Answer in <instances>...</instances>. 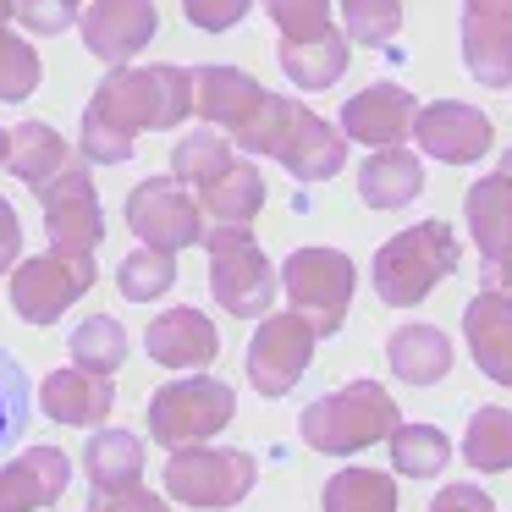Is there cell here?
Wrapping results in <instances>:
<instances>
[{
  "instance_id": "obj_1",
  "label": "cell",
  "mask_w": 512,
  "mask_h": 512,
  "mask_svg": "<svg viewBox=\"0 0 512 512\" xmlns=\"http://www.w3.org/2000/svg\"><path fill=\"white\" fill-rule=\"evenodd\" d=\"M193 111V72L171 67H116L83 105V160L94 166H122L133 160L138 133H171Z\"/></svg>"
},
{
  "instance_id": "obj_2",
  "label": "cell",
  "mask_w": 512,
  "mask_h": 512,
  "mask_svg": "<svg viewBox=\"0 0 512 512\" xmlns=\"http://www.w3.org/2000/svg\"><path fill=\"white\" fill-rule=\"evenodd\" d=\"M232 144L248 155H276L298 182H325L347 166V138L292 94H265L254 116L232 133Z\"/></svg>"
},
{
  "instance_id": "obj_3",
  "label": "cell",
  "mask_w": 512,
  "mask_h": 512,
  "mask_svg": "<svg viewBox=\"0 0 512 512\" xmlns=\"http://www.w3.org/2000/svg\"><path fill=\"white\" fill-rule=\"evenodd\" d=\"M457 259H463V248H457L452 226L446 221H419V226H408V232H397V237L380 243L375 265H369V281H375L380 303L413 309V303H424L446 276H452Z\"/></svg>"
},
{
  "instance_id": "obj_4",
  "label": "cell",
  "mask_w": 512,
  "mask_h": 512,
  "mask_svg": "<svg viewBox=\"0 0 512 512\" xmlns=\"http://www.w3.org/2000/svg\"><path fill=\"white\" fill-rule=\"evenodd\" d=\"M397 424H402L397 397H386V386H375V380H347L331 397L303 408L298 430H303V441H309V452L347 457V452H364V446L386 441Z\"/></svg>"
},
{
  "instance_id": "obj_5",
  "label": "cell",
  "mask_w": 512,
  "mask_h": 512,
  "mask_svg": "<svg viewBox=\"0 0 512 512\" xmlns=\"http://www.w3.org/2000/svg\"><path fill=\"white\" fill-rule=\"evenodd\" d=\"M210 292L232 320H259L276 303V265L254 243V226H204Z\"/></svg>"
},
{
  "instance_id": "obj_6",
  "label": "cell",
  "mask_w": 512,
  "mask_h": 512,
  "mask_svg": "<svg viewBox=\"0 0 512 512\" xmlns=\"http://www.w3.org/2000/svg\"><path fill=\"white\" fill-rule=\"evenodd\" d=\"M358 270L342 248H292L281 265V292H287L292 314L314 325V336L342 331L347 309H353Z\"/></svg>"
},
{
  "instance_id": "obj_7",
  "label": "cell",
  "mask_w": 512,
  "mask_h": 512,
  "mask_svg": "<svg viewBox=\"0 0 512 512\" xmlns=\"http://www.w3.org/2000/svg\"><path fill=\"white\" fill-rule=\"evenodd\" d=\"M237 413V397L226 380H210V375H182V380H166V386L149 397V435L160 446H204L210 435H221Z\"/></svg>"
},
{
  "instance_id": "obj_8",
  "label": "cell",
  "mask_w": 512,
  "mask_h": 512,
  "mask_svg": "<svg viewBox=\"0 0 512 512\" xmlns=\"http://www.w3.org/2000/svg\"><path fill=\"white\" fill-rule=\"evenodd\" d=\"M94 287V254H34L12 270V314L23 325H56Z\"/></svg>"
},
{
  "instance_id": "obj_9",
  "label": "cell",
  "mask_w": 512,
  "mask_h": 512,
  "mask_svg": "<svg viewBox=\"0 0 512 512\" xmlns=\"http://www.w3.org/2000/svg\"><path fill=\"white\" fill-rule=\"evenodd\" d=\"M254 457L237 446H177L166 457V490L182 507H237L254 490Z\"/></svg>"
},
{
  "instance_id": "obj_10",
  "label": "cell",
  "mask_w": 512,
  "mask_h": 512,
  "mask_svg": "<svg viewBox=\"0 0 512 512\" xmlns=\"http://www.w3.org/2000/svg\"><path fill=\"white\" fill-rule=\"evenodd\" d=\"M127 226L144 248L160 254H182V248L204 243V210L177 177H144L127 193Z\"/></svg>"
},
{
  "instance_id": "obj_11",
  "label": "cell",
  "mask_w": 512,
  "mask_h": 512,
  "mask_svg": "<svg viewBox=\"0 0 512 512\" xmlns=\"http://www.w3.org/2000/svg\"><path fill=\"white\" fill-rule=\"evenodd\" d=\"M34 193H39V204H45L50 248H61V254H94V248L105 243V210H100V193H94L89 160H67V166Z\"/></svg>"
},
{
  "instance_id": "obj_12",
  "label": "cell",
  "mask_w": 512,
  "mask_h": 512,
  "mask_svg": "<svg viewBox=\"0 0 512 512\" xmlns=\"http://www.w3.org/2000/svg\"><path fill=\"white\" fill-rule=\"evenodd\" d=\"M314 347H320V336H314V325L303 314H292V309L270 314L254 331V342H248V380H254V391L287 397L303 380V369L314 364Z\"/></svg>"
},
{
  "instance_id": "obj_13",
  "label": "cell",
  "mask_w": 512,
  "mask_h": 512,
  "mask_svg": "<svg viewBox=\"0 0 512 512\" xmlns=\"http://www.w3.org/2000/svg\"><path fill=\"white\" fill-rule=\"evenodd\" d=\"M413 138L430 160H446V166H474L479 155H490L496 144V127L479 105H463V100H435V105H419L413 116Z\"/></svg>"
},
{
  "instance_id": "obj_14",
  "label": "cell",
  "mask_w": 512,
  "mask_h": 512,
  "mask_svg": "<svg viewBox=\"0 0 512 512\" xmlns=\"http://www.w3.org/2000/svg\"><path fill=\"white\" fill-rule=\"evenodd\" d=\"M78 28H83V45H89L94 61L127 67L155 39L160 12H155V0H89L78 12Z\"/></svg>"
},
{
  "instance_id": "obj_15",
  "label": "cell",
  "mask_w": 512,
  "mask_h": 512,
  "mask_svg": "<svg viewBox=\"0 0 512 512\" xmlns=\"http://www.w3.org/2000/svg\"><path fill=\"white\" fill-rule=\"evenodd\" d=\"M463 67L485 89H512V0H463Z\"/></svg>"
},
{
  "instance_id": "obj_16",
  "label": "cell",
  "mask_w": 512,
  "mask_h": 512,
  "mask_svg": "<svg viewBox=\"0 0 512 512\" xmlns=\"http://www.w3.org/2000/svg\"><path fill=\"white\" fill-rule=\"evenodd\" d=\"M72 485V457L61 446H28L17 463L0 468V512L56 507Z\"/></svg>"
},
{
  "instance_id": "obj_17",
  "label": "cell",
  "mask_w": 512,
  "mask_h": 512,
  "mask_svg": "<svg viewBox=\"0 0 512 512\" xmlns=\"http://www.w3.org/2000/svg\"><path fill=\"white\" fill-rule=\"evenodd\" d=\"M413 116H419V100L413 89H397V83H369L364 94L342 105V138H358V144H402L413 133Z\"/></svg>"
},
{
  "instance_id": "obj_18",
  "label": "cell",
  "mask_w": 512,
  "mask_h": 512,
  "mask_svg": "<svg viewBox=\"0 0 512 512\" xmlns=\"http://www.w3.org/2000/svg\"><path fill=\"white\" fill-rule=\"evenodd\" d=\"M116 408V391H111V375H89V369H56L45 375L39 386V413L50 424H78V430H100L105 413Z\"/></svg>"
},
{
  "instance_id": "obj_19",
  "label": "cell",
  "mask_w": 512,
  "mask_h": 512,
  "mask_svg": "<svg viewBox=\"0 0 512 512\" xmlns=\"http://www.w3.org/2000/svg\"><path fill=\"white\" fill-rule=\"evenodd\" d=\"M463 342H468V353H474L479 375L512 391V298L479 292L463 309Z\"/></svg>"
},
{
  "instance_id": "obj_20",
  "label": "cell",
  "mask_w": 512,
  "mask_h": 512,
  "mask_svg": "<svg viewBox=\"0 0 512 512\" xmlns=\"http://www.w3.org/2000/svg\"><path fill=\"white\" fill-rule=\"evenodd\" d=\"M144 347H149V358L166 364V369H204L221 353V336H215L210 314L182 303V309L155 314V325L144 331Z\"/></svg>"
},
{
  "instance_id": "obj_21",
  "label": "cell",
  "mask_w": 512,
  "mask_h": 512,
  "mask_svg": "<svg viewBox=\"0 0 512 512\" xmlns=\"http://www.w3.org/2000/svg\"><path fill=\"white\" fill-rule=\"evenodd\" d=\"M199 210L215 226H254V215L265 210V177H259V166H248L237 155L226 166H215L199 182Z\"/></svg>"
},
{
  "instance_id": "obj_22",
  "label": "cell",
  "mask_w": 512,
  "mask_h": 512,
  "mask_svg": "<svg viewBox=\"0 0 512 512\" xmlns=\"http://www.w3.org/2000/svg\"><path fill=\"white\" fill-rule=\"evenodd\" d=\"M259 100H265V89H259L248 72H237V67H193V111H199L210 127L237 133V127L254 116Z\"/></svg>"
},
{
  "instance_id": "obj_23",
  "label": "cell",
  "mask_w": 512,
  "mask_h": 512,
  "mask_svg": "<svg viewBox=\"0 0 512 512\" xmlns=\"http://www.w3.org/2000/svg\"><path fill=\"white\" fill-rule=\"evenodd\" d=\"M386 364L408 386H435L452 375V336L435 325H397L386 342Z\"/></svg>"
},
{
  "instance_id": "obj_24",
  "label": "cell",
  "mask_w": 512,
  "mask_h": 512,
  "mask_svg": "<svg viewBox=\"0 0 512 512\" xmlns=\"http://www.w3.org/2000/svg\"><path fill=\"white\" fill-rule=\"evenodd\" d=\"M468 232H474L485 265H501L512 259V182L507 177H479L463 199Z\"/></svg>"
},
{
  "instance_id": "obj_25",
  "label": "cell",
  "mask_w": 512,
  "mask_h": 512,
  "mask_svg": "<svg viewBox=\"0 0 512 512\" xmlns=\"http://www.w3.org/2000/svg\"><path fill=\"white\" fill-rule=\"evenodd\" d=\"M358 193H364L369 210H408L424 193L419 155H408V149H397V144L375 149V155L364 160V171H358Z\"/></svg>"
},
{
  "instance_id": "obj_26",
  "label": "cell",
  "mask_w": 512,
  "mask_h": 512,
  "mask_svg": "<svg viewBox=\"0 0 512 512\" xmlns=\"http://www.w3.org/2000/svg\"><path fill=\"white\" fill-rule=\"evenodd\" d=\"M347 56H353V45H347L342 28H320L309 39L281 45V72L292 78V89H331L347 72Z\"/></svg>"
},
{
  "instance_id": "obj_27",
  "label": "cell",
  "mask_w": 512,
  "mask_h": 512,
  "mask_svg": "<svg viewBox=\"0 0 512 512\" xmlns=\"http://www.w3.org/2000/svg\"><path fill=\"white\" fill-rule=\"evenodd\" d=\"M67 160H72L67 155V138H61L56 127H50V122H23V127L6 133V160H0V166L12 171V177H23L28 188H45Z\"/></svg>"
},
{
  "instance_id": "obj_28",
  "label": "cell",
  "mask_w": 512,
  "mask_h": 512,
  "mask_svg": "<svg viewBox=\"0 0 512 512\" xmlns=\"http://www.w3.org/2000/svg\"><path fill=\"white\" fill-rule=\"evenodd\" d=\"M83 468L94 490H127L144 479V441L133 430H94L83 446Z\"/></svg>"
},
{
  "instance_id": "obj_29",
  "label": "cell",
  "mask_w": 512,
  "mask_h": 512,
  "mask_svg": "<svg viewBox=\"0 0 512 512\" xmlns=\"http://www.w3.org/2000/svg\"><path fill=\"white\" fill-rule=\"evenodd\" d=\"M386 446H391V468L408 479H441L446 463H452V441L435 424H397L386 435Z\"/></svg>"
},
{
  "instance_id": "obj_30",
  "label": "cell",
  "mask_w": 512,
  "mask_h": 512,
  "mask_svg": "<svg viewBox=\"0 0 512 512\" xmlns=\"http://www.w3.org/2000/svg\"><path fill=\"white\" fill-rule=\"evenodd\" d=\"M320 501L325 512H397V485L380 468H336Z\"/></svg>"
},
{
  "instance_id": "obj_31",
  "label": "cell",
  "mask_w": 512,
  "mask_h": 512,
  "mask_svg": "<svg viewBox=\"0 0 512 512\" xmlns=\"http://www.w3.org/2000/svg\"><path fill=\"white\" fill-rule=\"evenodd\" d=\"M463 463L479 474H507L512 468V408H479L463 430Z\"/></svg>"
},
{
  "instance_id": "obj_32",
  "label": "cell",
  "mask_w": 512,
  "mask_h": 512,
  "mask_svg": "<svg viewBox=\"0 0 512 512\" xmlns=\"http://www.w3.org/2000/svg\"><path fill=\"white\" fill-rule=\"evenodd\" d=\"M67 353H72V364L89 369V375H116V369H122V358H127L122 320H111V314H89L83 325H72Z\"/></svg>"
},
{
  "instance_id": "obj_33",
  "label": "cell",
  "mask_w": 512,
  "mask_h": 512,
  "mask_svg": "<svg viewBox=\"0 0 512 512\" xmlns=\"http://www.w3.org/2000/svg\"><path fill=\"white\" fill-rule=\"evenodd\" d=\"M116 287H122V298H133V303L166 298V292L177 287V254H160V248L138 243L133 254L116 265Z\"/></svg>"
},
{
  "instance_id": "obj_34",
  "label": "cell",
  "mask_w": 512,
  "mask_h": 512,
  "mask_svg": "<svg viewBox=\"0 0 512 512\" xmlns=\"http://www.w3.org/2000/svg\"><path fill=\"white\" fill-rule=\"evenodd\" d=\"M342 6L347 45H391L402 34V0H336Z\"/></svg>"
},
{
  "instance_id": "obj_35",
  "label": "cell",
  "mask_w": 512,
  "mask_h": 512,
  "mask_svg": "<svg viewBox=\"0 0 512 512\" xmlns=\"http://www.w3.org/2000/svg\"><path fill=\"white\" fill-rule=\"evenodd\" d=\"M28 413H34V386H28V369L17 364L6 347H0V446L23 441Z\"/></svg>"
},
{
  "instance_id": "obj_36",
  "label": "cell",
  "mask_w": 512,
  "mask_h": 512,
  "mask_svg": "<svg viewBox=\"0 0 512 512\" xmlns=\"http://www.w3.org/2000/svg\"><path fill=\"white\" fill-rule=\"evenodd\" d=\"M45 67H39V50L28 39H17L12 28H0V100H28L39 89Z\"/></svg>"
},
{
  "instance_id": "obj_37",
  "label": "cell",
  "mask_w": 512,
  "mask_h": 512,
  "mask_svg": "<svg viewBox=\"0 0 512 512\" xmlns=\"http://www.w3.org/2000/svg\"><path fill=\"white\" fill-rule=\"evenodd\" d=\"M226 160H232V144H226L221 133H188L177 149H171V177L199 188V182L210 177L215 166H226Z\"/></svg>"
},
{
  "instance_id": "obj_38",
  "label": "cell",
  "mask_w": 512,
  "mask_h": 512,
  "mask_svg": "<svg viewBox=\"0 0 512 512\" xmlns=\"http://www.w3.org/2000/svg\"><path fill=\"white\" fill-rule=\"evenodd\" d=\"M265 12H270V23L281 28V45L331 28V0H265Z\"/></svg>"
},
{
  "instance_id": "obj_39",
  "label": "cell",
  "mask_w": 512,
  "mask_h": 512,
  "mask_svg": "<svg viewBox=\"0 0 512 512\" xmlns=\"http://www.w3.org/2000/svg\"><path fill=\"white\" fill-rule=\"evenodd\" d=\"M78 12L83 0H17V17H23L28 34H67Z\"/></svg>"
},
{
  "instance_id": "obj_40",
  "label": "cell",
  "mask_w": 512,
  "mask_h": 512,
  "mask_svg": "<svg viewBox=\"0 0 512 512\" xmlns=\"http://www.w3.org/2000/svg\"><path fill=\"white\" fill-rule=\"evenodd\" d=\"M248 6H254V0H182V17H188L199 34H226V28H237L248 17Z\"/></svg>"
},
{
  "instance_id": "obj_41",
  "label": "cell",
  "mask_w": 512,
  "mask_h": 512,
  "mask_svg": "<svg viewBox=\"0 0 512 512\" xmlns=\"http://www.w3.org/2000/svg\"><path fill=\"white\" fill-rule=\"evenodd\" d=\"M89 512H171V507L160 496H149V490L127 485V490H94Z\"/></svg>"
},
{
  "instance_id": "obj_42",
  "label": "cell",
  "mask_w": 512,
  "mask_h": 512,
  "mask_svg": "<svg viewBox=\"0 0 512 512\" xmlns=\"http://www.w3.org/2000/svg\"><path fill=\"white\" fill-rule=\"evenodd\" d=\"M430 512H496V501L479 485H446L441 496L430 501Z\"/></svg>"
},
{
  "instance_id": "obj_43",
  "label": "cell",
  "mask_w": 512,
  "mask_h": 512,
  "mask_svg": "<svg viewBox=\"0 0 512 512\" xmlns=\"http://www.w3.org/2000/svg\"><path fill=\"white\" fill-rule=\"evenodd\" d=\"M17 254H23V226H17V210L0 199V265L12 270Z\"/></svg>"
},
{
  "instance_id": "obj_44",
  "label": "cell",
  "mask_w": 512,
  "mask_h": 512,
  "mask_svg": "<svg viewBox=\"0 0 512 512\" xmlns=\"http://www.w3.org/2000/svg\"><path fill=\"white\" fill-rule=\"evenodd\" d=\"M496 177H507V182H512V144L501 149V160H496Z\"/></svg>"
},
{
  "instance_id": "obj_45",
  "label": "cell",
  "mask_w": 512,
  "mask_h": 512,
  "mask_svg": "<svg viewBox=\"0 0 512 512\" xmlns=\"http://www.w3.org/2000/svg\"><path fill=\"white\" fill-rule=\"evenodd\" d=\"M12 12H17V0H0V28L12 23Z\"/></svg>"
},
{
  "instance_id": "obj_46",
  "label": "cell",
  "mask_w": 512,
  "mask_h": 512,
  "mask_svg": "<svg viewBox=\"0 0 512 512\" xmlns=\"http://www.w3.org/2000/svg\"><path fill=\"white\" fill-rule=\"evenodd\" d=\"M0 160H6V127H0Z\"/></svg>"
},
{
  "instance_id": "obj_47",
  "label": "cell",
  "mask_w": 512,
  "mask_h": 512,
  "mask_svg": "<svg viewBox=\"0 0 512 512\" xmlns=\"http://www.w3.org/2000/svg\"><path fill=\"white\" fill-rule=\"evenodd\" d=\"M0 276H6V265H0Z\"/></svg>"
}]
</instances>
